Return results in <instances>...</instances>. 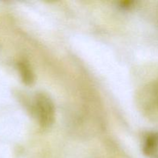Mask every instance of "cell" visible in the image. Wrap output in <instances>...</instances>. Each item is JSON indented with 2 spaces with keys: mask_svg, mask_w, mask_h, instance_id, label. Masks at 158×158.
<instances>
[{
  "mask_svg": "<svg viewBox=\"0 0 158 158\" xmlns=\"http://www.w3.org/2000/svg\"><path fill=\"white\" fill-rule=\"evenodd\" d=\"M34 106L35 112L40 123L43 125H49L52 122L54 114L53 105L49 97L39 94L35 98Z\"/></svg>",
  "mask_w": 158,
  "mask_h": 158,
  "instance_id": "obj_1",
  "label": "cell"
},
{
  "mask_svg": "<svg viewBox=\"0 0 158 158\" xmlns=\"http://www.w3.org/2000/svg\"><path fill=\"white\" fill-rule=\"evenodd\" d=\"M144 151L151 158H158V133L151 134L144 142Z\"/></svg>",
  "mask_w": 158,
  "mask_h": 158,
  "instance_id": "obj_2",
  "label": "cell"
},
{
  "mask_svg": "<svg viewBox=\"0 0 158 158\" xmlns=\"http://www.w3.org/2000/svg\"><path fill=\"white\" fill-rule=\"evenodd\" d=\"M151 99L153 104H154V107L158 110V81L154 85V86L152 87V90H151Z\"/></svg>",
  "mask_w": 158,
  "mask_h": 158,
  "instance_id": "obj_3",
  "label": "cell"
}]
</instances>
